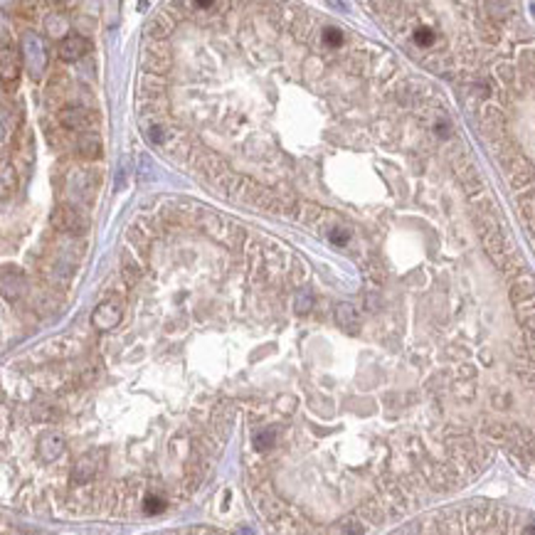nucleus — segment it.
Returning <instances> with one entry per match:
<instances>
[{"label": "nucleus", "instance_id": "1", "mask_svg": "<svg viewBox=\"0 0 535 535\" xmlns=\"http://www.w3.org/2000/svg\"><path fill=\"white\" fill-rule=\"evenodd\" d=\"M488 151L516 195L518 218L535 244V42L499 59L471 84Z\"/></svg>", "mask_w": 535, "mask_h": 535}, {"label": "nucleus", "instance_id": "2", "mask_svg": "<svg viewBox=\"0 0 535 535\" xmlns=\"http://www.w3.org/2000/svg\"><path fill=\"white\" fill-rule=\"evenodd\" d=\"M52 227L59 229V232H70V235H82V232H87L89 222H87V218H84L82 212L76 210V207L62 205V207L54 210Z\"/></svg>", "mask_w": 535, "mask_h": 535}, {"label": "nucleus", "instance_id": "3", "mask_svg": "<svg viewBox=\"0 0 535 535\" xmlns=\"http://www.w3.org/2000/svg\"><path fill=\"white\" fill-rule=\"evenodd\" d=\"M59 121L67 131H84V134H92V129L99 124L96 114L87 112V109H67L59 114Z\"/></svg>", "mask_w": 535, "mask_h": 535}, {"label": "nucleus", "instance_id": "4", "mask_svg": "<svg viewBox=\"0 0 535 535\" xmlns=\"http://www.w3.org/2000/svg\"><path fill=\"white\" fill-rule=\"evenodd\" d=\"M89 52V40L84 35H67L59 42V57L65 62H74V59L84 57Z\"/></svg>", "mask_w": 535, "mask_h": 535}, {"label": "nucleus", "instance_id": "5", "mask_svg": "<svg viewBox=\"0 0 535 535\" xmlns=\"http://www.w3.org/2000/svg\"><path fill=\"white\" fill-rule=\"evenodd\" d=\"M118 308L114 304H104L99 308V311H94V316H92V326L99 331H112V326L118 324Z\"/></svg>", "mask_w": 535, "mask_h": 535}, {"label": "nucleus", "instance_id": "6", "mask_svg": "<svg viewBox=\"0 0 535 535\" xmlns=\"http://www.w3.org/2000/svg\"><path fill=\"white\" fill-rule=\"evenodd\" d=\"M76 151L87 156V158H99L101 156V141L96 134H82L76 138Z\"/></svg>", "mask_w": 535, "mask_h": 535}, {"label": "nucleus", "instance_id": "7", "mask_svg": "<svg viewBox=\"0 0 535 535\" xmlns=\"http://www.w3.org/2000/svg\"><path fill=\"white\" fill-rule=\"evenodd\" d=\"M311 304H313V301H311V294H308V291H299V294H296V311H299V313L308 311V308H311Z\"/></svg>", "mask_w": 535, "mask_h": 535}, {"label": "nucleus", "instance_id": "8", "mask_svg": "<svg viewBox=\"0 0 535 535\" xmlns=\"http://www.w3.org/2000/svg\"><path fill=\"white\" fill-rule=\"evenodd\" d=\"M67 28H70V23H67V18L57 20V23H52V20H48V30L52 32V35H67Z\"/></svg>", "mask_w": 535, "mask_h": 535}, {"label": "nucleus", "instance_id": "9", "mask_svg": "<svg viewBox=\"0 0 535 535\" xmlns=\"http://www.w3.org/2000/svg\"><path fill=\"white\" fill-rule=\"evenodd\" d=\"M124 279L126 284H136V279H138V266L134 262H126L124 264Z\"/></svg>", "mask_w": 535, "mask_h": 535}, {"label": "nucleus", "instance_id": "10", "mask_svg": "<svg viewBox=\"0 0 535 535\" xmlns=\"http://www.w3.org/2000/svg\"><path fill=\"white\" fill-rule=\"evenodd\" d=\"M148 138H151L153 143H165L163 129H160V126H151V129H148Z\"/></svg>", "mask_w": 535, "mask_h": 535}, {"label": "nucleus", "instance_id": "11", "mask_svg": "<svg viewBox=\"0 0 535 535\" xmlns=\"http://www.w3.org/2000/svg\"><path fill=\"white\" fill-rule=\"evenodd\" d=\"M171 535H218V533H210V530H178V533H171Z\"/></svg>", "mask_w": 535, "mask_h": 535}]
</instances>
